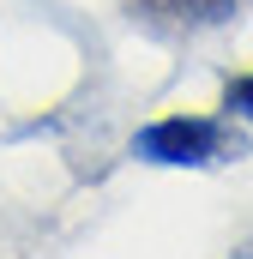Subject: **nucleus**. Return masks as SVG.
Returning <instances> with one entry per match:
<instances>
[{
  "mask_svg": "<svg viewBox=\"0 0 253 259\" xmlns=\"http://www.w3.org/2000/svg\"><path fill=\"white\" fill-rule=\"evenodd\" d=\"M133 157L163 163V169H205L217 157H229V133L223 121H199V115H169L133 139Z\"/></svg>",
  "mask_w": 253,
  "mask_h": 259,
  "instance_id": "f257e3e1",
  "label": "nucleus"
},
{
  "mask_svg": "<svg viewBox=\"0 0 253 259\" xmlns=\"http://www.w3.org/2000/svg\"><path fill=\"white\" fill-rule=\"evenodd\" d=\"M235 259H247V253H235Z\"/></svg>",
  "mask_w": 253,
  "mask_h": 259,
  "instance_id": "20e7f679",
  "label": "nucleus"
},
{
  "mask_svg": "<svg viewBox=\"0 0 253 259\" xmlns=\"http://www.w3.org/2000/svg\"><path fill=\"white\" fill-rule=\"evenodd\" d=\"M223 115H241V121H253V72H235V78L223 84Z\"/></svg>",
  "mask_w": 253,
  "mask_h": 259,
  "instance_id": "7ed1b4c3",
  "label": "nucleus"
},
{
  "mask_svg": "<svg viewBox=\"0 0 253 259\" xmlns=\"http://www.w3.org/2000/svg\"><path fill=\"white\" fill-rule=\"evenodd\" d=\"M241 12H247V0H133V18H145L163 36L217 30V24H235Z\"/></svg>",
  "mask_w": 253,
  "mask_h": 259,
  "instance_id": "f03ea898",
  "label": "nucleus"
}]
</instances>
